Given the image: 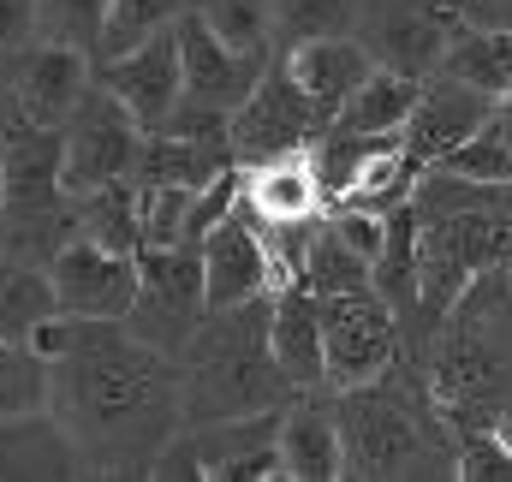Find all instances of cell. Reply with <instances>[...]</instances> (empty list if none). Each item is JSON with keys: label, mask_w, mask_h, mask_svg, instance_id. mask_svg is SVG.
<instances>
[{"label": "cell", "mask_w": 512, "mask_h": 482, "mask_svg": "<svg viewBox=\"0 0 512 482\" xmlns=\"http://www.w3.org/2000/svg\"><path fill=\"white\" fill-rule=\"evenodd\" d=\"M90 84H96V60L84 48L36 42V48H18V66H12V84L6 90H12V114L18 120L66 125Z\"/></svg>", "instance_id": "cell-15"}, {"label": "cell", "mask_w": 512, "mask_h": 482, "mask_svg": "<svg viewBox=\"0 0 512 482\" xmlns=\"http://www.w3.org/2000/svg\"><path fill=\"white\" fill-rule=\"evenodd\" d=\"M185 6H191V0H114V6H108V36H102L96 60H114V54H131V48H143L149 36L173 30Z\"/></svg>", "instance_id": "cell-32"}, {"label": "cell", "mask_w": 512, "mask_h": 482, "mask_svg": "<svg viewBox=\"0 0 512 482\" xmlns=\"http://www.w3.org/2000/svg\"><path fill=\"white\" fill-rule=\"evenodd\" d=\"M0 477H90L54 411L0 417Z\"/></svg>", "instance_id": "cell-21"}, {"label": "cell", "mask_w": 512, "mask_h": 482, "mask_svg": "<svg viewBox=\"0 0 512 482\" xmlns=\"http://www.w3.org/2000/svg\"><path fill=\"white\" fill-rule=\"evenodd\" d=\"M191 12L245 54H280L274 24H268V0H191Z\"/></svg>", "instance_id": "cell-33"}, {"label": "cell", "mask_w": 512, "mask_h": 482, "mask_svg": "<svg viewBox=\"0 0 512 482\" xmlns=\"http://www.w3.org/2000/svg\"><path fill=\"white\" fill-rule=\"evenodd\" d=\"M435 167L459 173V179H477V185H512V120L495 108L459 149H447Z\"/></svg>", "instance_id": "cell-29"}, {"label": "cell", "mask_w": 512, "mask_h": 482, "mask_svg": "<svg viewBox=\"0 0 512 482\" xmlns=\"http://www.w3.org/2000/svg\"><path fill=\"white\" fill-rule=\"evenodd\" d=\"M334 417H340L346 477H459V435L441 429L447 417L435 393L393 387V369L382 381L340 387Z\"/></svg>", "instance_id": "cell-3"}, {"label": "cell", "mask_w": 512, "mask_h": 482, "mask_svg": "<svg viewBox=\"0 0 512 482\" xmlns=\"http://www.w3.org/2000/svg\"><path fill=\"white\" fill-rule=\"evenodd\" d=\"M328 131L322 108L292 84L286 60L274 54L262 84L245 96V108L233 114V161L239 167H262V161H280V155H304L316 149V137Z\"/></svg>", "instance_id": "cell-10"}, {"label": "cell", "mask_w": 512, "mask_h": 482, "mask_svg": "<svg viewBox=\"0 0 512 482\" xmlns=\"http://www.w3.org/2000/svg\"><path fill=\"white\" fill-rule=\"evenodd\" d=\"M268 346L292 393L328 387V340H322V298L310 280H286L268 292Z\"/></svg>", "instance_id": "cell-16"}, {"label": "cell", "mask_w": 512, "mask_h": 482, "mask_svg": "<svg viewBox=\"0 0 512 482\" xmlns=\"http://www.w3.org/2000/svg\"><path fill=\"white\" fill-rule=\"evenodd\" d=\"M233 167L227 149L215 143H197V137H179V131H143L137 143V185H179V191H203L209 179H221Z\"/></svg>", "instance_id": "cell-22"}, {"label": "cell", "mask_w": 512, "mask_h": 482, "mask_svg": "<svg viewBox=\"0 0 512 482\" xmlns=\"http://www.w3.org/2000/svg\"><path fill=\"white\" fill-rule=\"evenodd\" d=\"M441 78H459L483 96H512V24H465L441 54Z\"/></svg>", "instance_id": "cell-25"}, {"label": "cell", "mask_w": 512, "mask_h": 482, "mask_svg": "<svg viewBox=\"0 0 512 482\" xmlns=\"http://www.w3.org/2000/svg\"><path fill=\"white\" fill-rule=\"evenodd\" d=\"M96 84L114 90L126 102V114L143 131L173 120V108L185 102V60H179V30H161L149 36L143 48L114 54V60H96Z\"/></svg>", "instance_id": "cell-13"}, {"label": "cell", "mask_w": 512, "mask_h": 482, "mask_svg": "<svg viewBox=\"0 0 512 482\" xmlns=\"http://www.w3.org/2000/svg\"><path fill=\"white\" fill-rule=\"evenodd\" d=\"M137 143H143V125L126 114V102L114 90L90 84L84 102L72 108V120L60 125V191L78 203L114 179H131Z\"/></svg>", "instance_id": "cell-6"}, {"label": "cell", "mask_w": 512, "mask_h": 482, "mask_svg": "<svg viewBox=\"0 0 512 482\" xmlns=\"http://www.w3.org/2000/svg\"><path fill=\"white\" fill-rule=\"evenodd\" d=\"M471 24H512V0H459Z\"/></svg>", "instance_id": "cell-35"}, {"label": "cell", "mask_w": 512, "mask_h": 482, "mask_svg": "<svg viewBox=\"0 0 512 482\" xmlns=\"http://www.w3.org/2000/svg\"><path fill=\"white\" fill-rule=\"evenodd\" d=\"M48 280H54V304L66 316H90V322H131L137 292H143V268L131 250H108L96 239H66L48 256Z\"/></svg>", "instance_id": "cell-11"}, {"label": "cell", "mask_w": 512, "mask_h": 482, "mask_svg": "<svg viewBox=\"0 0 512 482\" xmlns=\"http://www.w3.org/2000/svg\"><path fill=\"white\" fill-rule=\"evenodd\" d=\"M0 137H6V120H0Z\"/></svg>", "instance_id": "cell-36"}, {"label": "cell", "mask_w": 512, "mask_h": 482, "mask_svg": "<svg viewBox=\"0 0 512 482\" xmlns=\"http://www.w3.org/2000/svg\"><path fill=\"white\" fill-rule=\"evenodd\" d=\"M173 30H179V60H185V102L233 120V114L245 108V96L262 84V72H268L274 54H245V48H233L227 36H215V30L203 24L191 6L179 12Z\"/></svg>", "instance_id": "cell-12"}, {"label": "cell", "mask_w": 512, "mask_h": 482, "mask_svg": "<svg viewBox=\"0 0 512 482\" xmlns=\"http://www.w3.org/2000/svg\"><path fill=\"white\" fill-rule=\"evenodd\" d=\"M286 411V405H280ZM280 411L191 423L167 441L149 477H203V482H274L280 471Z\"/></svg>", "instance_id": "cell-5"}, {"label": "cell", "mask_w": 512, "mask_h": 482, "mask_svg": "<svg viewBox=\"0 0 512 482\" xmlns=\"http://www.w3.org/2000/svg\"><path fill=\"white\" fill-rule=\"evenodd\" d=\"M322 298V340H328V387H364L382 381L399 363V310L376 286L352 292H316Z\"/></svg>", "instance_id": "cell-7"}, {"label": "cell", "mask_w": 512, "mask_h": 482, "mask_svg": "<svg viewBox=\"0 0 512 482\" xmlns=\"http://www.w3.org/2000/svg\"><path fill=\"white\" fill-rule=\"evenodd\" d=\"M78 209V233L96 244H108V250H143V191H137V179H114V185H102V191H90V197H78L72 203Z\"/></svg>", "instance_id": "cell-26"}, {"label": "cell", "mask_w": 512, "mask_h": 482, "mask_svg": "<svg viewBox=\"0 0 512 482\" xmlns=\"http://www.w3.org/2000/svg\"><path fill=\"white\" fill-rule=\"evenodd\" d=\"M280 471L292 482H334L346 477V453H340V417L322 399V387L292 393L280 411Z\"/></svg>", "instance_id": "cell-19"}, {"label": "cell", "mask_w": 512, "mask_h": 482, "mask_svg": "<svg viewBox=\"0 0 512 482\" xmlns=\"http://www.w3.org/2000/svg\"><path fill=\"white\" fill-rule=\"evenodd\" d=\"M417 227H423V334L453 316V304L512 256V185H477L441 167L417 173Z\"/></svg>", "instance_id": "cell-2"}, {"label": "cell", "mask_w": 512, "mask_h": 482, "mask_svg": "<svg viewBox=\"0 0 512 482\" xmlns=\"http://www.w3.org/2000/svg\"><path fill=\"white\" fill-rule=\"evenodd\" d=\"M36 42V0H0V54Z\"/></svg>", "instance_id": "cell-34"}, {"label": "cell", "mask_w": 512, "mask_h": 482, "mask_svg": "<svg viewBox=\"0 0 512 482\" xmlns=\"http://www.w3.org/2000/svg\"><path fill=\"white\" fill-rule=\"evenodd\" d=\"M286 60V72H292V84L322 108V120L334 125L340 120V108L358 96V84L376 72V60H370V48L358 42V36H328V42H304V48H286L280 54Z\"/></svg>", "instance_id": "cell-20"}, {"label": "cell", "mask_w": 512, "mask_h": 482, "mask_svg": "<svg viewBox=\"0 0 512 482\" xmlns=\"http://www.w3.org/2000/svg\"><path fill=\"white\" fill-rule=\"evenodd\" d=\"M203 292H209V310H239L262 292H274V250L262 239L245 209H233L227 221H215L203 239Z\"/></svg>", "instance_id": "cell-14"}, {"label": "cell", "mask_w": 512, "mask_h": 482, "mask_svg": "<svg viewBox=\"0 0 512 482\" xmlns=\"http://www.w3.org/2000/svg\"><path fill=\"white\" fill-rule=\"evenodd\" d=\"M471 18L459 12V0H364L358 12V42L370 48V60L405 78H435L441 54L453 48V36Z\"/></svg>", "instance_id": "cell-8"}, {"label": "cell", "mask_w": 512, "mask_h": 482, "mask_svg": "<svg viewBox=\"0 0 512 482\" xmlns=\"http://www.w3.org/2000/svg\"><path fill=\"white\" fill-rule=\"evenodd\" d=\"M108 6L114 0H36V42L84 48L96 60V48L108 36Z\"/></svg>", "instance_id": "cell-31"}, {"label": "cell", "mask_w": 512, "mask_h": 482, "mask_svg": "<svg viewBox=\"0 0 512 482\" xmlns=\"http://www.w3.org/2000/svg\"><path fill=\"white\" fill-rule=\"evenodd\" d=\"M54 310L60 304H54L48 268H30L18 256H0V334L6 340H30Z\"/></svg>", "instance_id": "cell-28"}, {"label": "cell", "mask_w": 512, "mask_h": 482, "mask_svg": "<svg viewBox=\"0 0 512 482\" xmlns=\"http://www.w3.org/2000/svg\"><path fill=\"white\" fill-rule=\"evenodd\" d=\"M423 84H429V78H405V72H387V66H376V72L358 84V96L340 108V120L328 125V131H352V137L405 131V125H411V114H417Z\"/></svg>", "instance_id": "cell-24"}, {"label": "cell", "mask_w": 512, "mask_h": 482, "mask_svg": "<svg viewBox=\"0 0 512 482\" xmlns=\"http://www.w3.org/2000/svg\"><path fill=\"white\" fill-rule=\"evenodd\" d=\"M239 209L251 215L256 227H298V221H328V191H322V173L304 155H280V161H262L245 167V197Z\"/></svg>", "instance_id": "cell-17"}, {"label": "cell", "mask_w": 512, "mask_h": 482, "mask_svg": "<svg viewBox=\"0 0 512 482\" xmlns=\"http://www.w3.org/2000/svg\"><path fill=\"white\" fill-rule=\"evenodd\" d=\"M358 12L364 0H268V24H274V48H304V42H328V36H358Z\"/></svg>", "instance_id": "cell-27"}, {"label": "cell", "mask_w": 512, "mask_h": 482, "mask_svg": "<svg viewBox=\"0 0 512 482\" xmlns=\"http://www.w3.org/2000/svg\"><path fill=\"white\" fill-rule=\"evenodd\" d=\"M501 102L495 96H483V90H471V84H459V78H429L423 84V96H417V114L405 125V143H411V155H417V167H435L447 149H459L477 125L489 120Z\"/></svg>", "instance_id": "cell-18"}, {"label": "cell", "mask_w": 512, "mask_h": 482, "mask_svg": "<svg viewBox=\"0 0 512 482\" xmlns=\"http://www.w3.org/2000/svg\"><path fill=\"white\" fill-rule=\"evenodd\" d=\"M30 346L54 369L48 411L72 435L90 477H149L185 423V369L131 322L54 310Z\"/></svg>", "instance_id": "cell-1"}, {"label": "cell", "mask_w": 512, "mask_h": 482, "mask_svg": "<svg viewBox=\"0 0 512 482\" xmlns=\"http://www.w3.org/2000/svg\"><path fill=\"white\" fill-rule=\"evenodd\" d=\"M179 369H185V423L280 411L292 381L280 375L268 346V292L239 310H209L185 340Z\"/></svg>", "instance_id": "cell-4"}, {"label": "cell", "mask_w": 512, "mask_h": 482, "mask_svg": "<svg viewBox=\"0 0 512 482\" xmlns=\"http://www.w3.org/2000/svg\"><path fill=\"white\" fill-rule=\"evenodd\" d=\"M54 393V369L30 340H6L0 334V417H30L48 411Z\"/></svg>", "instance_id": "cell-30"}, {"label": "cell", "mask_w": 512, "mask_h": 482, "mask_svg": "<svg viewBox=\"0 0 512 482\" xmlns=\"http://www.w3.org/2000/svg\"><path fill=\"white\" fill-rule=\"evenodd\" d=\"M376 292L399 316H417V292H423V227H417V203H393L387 209V239L376 256Z\"/></svg>", "instance_id": "cell-23"}, {"label": "cell", "mask_w": 512, "mask_h": 482, "mask_svg": "<svg viewBox=\"0 0 512 482\" xmlns=\"http://www.w3.org/2000/svg\"><path fill=\"white\" fill-rule=\"evenodd\" d=\"M143 268V292L131 310V328L143 340H155L161 352H185V340L197 334V322L209 316V292H203V250L197 244H143L137 250Z\"/></svg>", "instance_id": "cell-9"}]
</instances>
